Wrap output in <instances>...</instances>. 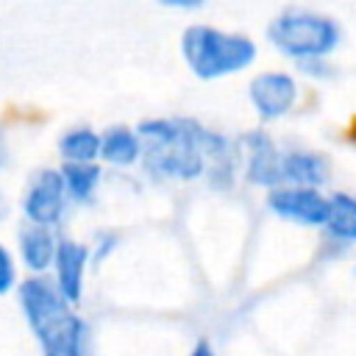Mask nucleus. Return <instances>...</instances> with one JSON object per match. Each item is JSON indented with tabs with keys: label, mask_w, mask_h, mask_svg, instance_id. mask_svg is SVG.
Wrapping results in <instances>:
<instances>
[{
	"label": "nucleus",
	"mask_w": 356,
	"mask_h": 356,
	"mask_svg": "<svg viewBox=\"0 0 356 356\" xmlns=\"http://www.w3.org/2000/svg\"><path fill=\"white\" fill-rule=\"evenodd\" d=\"M17 298L25 323L42 348V356H86L89 328L83 317H78L72 306L61 298L50 278H25L17 286Z\"/></svg>",
	"instance_id": "obj_1"
},
{
	"label": "nucleus",
	"mask_w": 356,
	"mask_h": 356,
	"mask_svg": "<svg viewBox=\"0 0 356 356\" xmlns=\"http://www.w3.org/2000/svg\"><path fill=\"white\" fill-rule=\"evenodd\" d=\"M136 136L147 172L181 181L206 172V131L200 125L189 120H145Z\"/></svg>",
	"instance_id": "obj_2"
},
{
	"label": "nucleus",
	"mask_w": 356,
	"mask_h": 356,
	"mask_svg": "<svg viewBox=\"0 0 356 356\" xmlns=\"http://www.w3.org/2000/svg\"><path fill=\"white\" fill-rule=\"evenodd\" d=\"M186 64L197 78H220L239 72L256 58V44L248 36L222 33L209 25H192L181 36Z\"/></svg>",
	"instance_id": "obj_3"
},
{
	"label": "nucleus",
	"mask_w": 356,
	"mask_h": 356,
	"mask_svg": "<svg viewBox=\"0 0 356 356\" xmlns=\"http://www.w3.org/2000/svg\"><path fill=\"white\" fill-rule=\"evenodd\" d=\"M267 36L281 53L295 56L300 61H312V58H323L325 53L337 47L339 28L334 19L320 17V14L286 11L270 25Z\"/></svg>",
	"instance_id": "obj_4"
},
{
	"label": "nucleus",
	"mask_w": 356,
	"mask_h": 356,
	"mask_svg": "<svg viewBox=\"0 0 356 356\" xmlns=\"http://www.w3.org/2000/svg\"><path fill=\"white\" fill-rule=\"evenodd\" d=\"M67 211V189L61 181L58 170H39L31 175L25 195H22V214L31 225H42V228H53L61 222Z\"/></svg>",
	"instance_id": "obj_5"
},
{
	"label": "nucleus",
	"mask_w": 356,
	"mask_h": 356,
	"mask_svg": "<svg viewBox=\"0 0 356 356\" xmlns=\"http://www.w3.org/2000/svg\"><path fill=\"white\" fill-rule=\"evenodd\" d=\"M267 206L284 220H292L300 225H323L328 200L317 189H309V186H284V189L270 192Z\"/></svg>",
	"instance_id": "obj_6"
},
{
	"label": "nucleus",
	"mask_w": 356,
	"mask_h": 356,
	"mask_svg": "<svg viewBox=\"0 0 356 356\" xmlns=\"http://www.w3.org/2000/svg\"><path fill=\"white\" fill-rule=\"evenodd\" d=\"M89 264V248L75 242V239H58L56 242V256H53V270H56V289L61 298L75 306L83 298V275Z\"/></svg>",
	"instance_id": "obj_7"
},
{
	"label": "nucleus",
	"mask_w": 356,
	"mask_h": 356,
	"mask_svg": "<svg viewBox=\"0 0 356 356\" xmlns=\"http://www.w3.org/2000/svg\"><path fill=\"white\" fill-rule=\"evenodd\" d=\"M298 97V83L286 72H261L250 83V100L264 120L284 117Z\"/></svg>",
	"instance_id": "obj_8"
},
{
	"label": "nucleus",
	"mask_w": 356,
	"mask_h": 356,
	"mask_svg": "<svg viewBox=\"0 0 356 356\" xmlns=\"http://www.w3.org/2000/svg\"><path fill=\"white\" fill-rule=\"evenodd\" d=\"M245 150H248V181L256 186H275L281 181V156L273 139L261 131H253L245 136Z\"/></svg>",
	"instance_id": "obj_9"
},
{
	"label": "nucleus",
	"mask_w": 356,
	"mask_h": 356,
	"mask_svg": "<svg viewBox=\"0 0 356 356\" xmlns=\"http://www.w3.org/2000/svg\"><path fill=\"white\" fill-rule=\"evenodd\" d=\"M17 245H19V259H22V264H25L33 275H42L47 267H53L56 236L50 234V228L25 222V225L19 228V234H17Z\"/></svg>",
	"instance_id": "obj_10"
},
{
	"label": "nucleus",
	"mask_w": 356,
	"mask_h": 356,
	"mask_svg": "<svg viewBox=\"0 0 356 356\" xmlns=\"http://www.w3.org/2000/svg\"><path fill=\"white\" fill-rule=\"evenodd\" d=\"M328 175V161L317 153H289L281 159V181H289L292 186H309L317 189Z\"/></svg>",
	"instance_id": "obj_11"
},
{
	"label": "nucleus",
	"mask_w": 356,
	"mask_h": 356,
	"mask_svg": "<svg viewBox=\"0 0 356 356\" xmlns=\"http://www.w3.org/2000/svg\"><path fill=\"white\" fill-rule=\"evenodd\" d=\"M58 153L64 164H92L100 156V134L86 125L67 128L58 139Z\"/></svg>",
	"instance_id": "obj_12"
},
{
	"label": "nucleus",
	"mask_w": 356,
	"mask_h": 356,
	"mask_svg": "<svg viewBox=\"0 0 356 356\" xmlns=\"http://www.w3.org/2000/svg\"><path fill=\"white\" fill-rule=\"evenodd\" d=\"M323 225H325L331 239L356 242V197H350L345 192H337L334 197H328Z\"/></svg>",
	"instance_id": "obj_13"
},
{
	"label": "nucleus",
	"mask_w": 356,
	"mask_h": 356,
	"mask_svg": "<svg viewBox=\"0 0 356 356\" xmlns=\"http://www.w3.org/2000/svg\"><path fill=\"white\" fill-rule=\"evenodd\" d=\"M100 156L108 161V164H134L139 156H142V145H139V136L125 128V125H114L108 128L103 136H100Z\"/></svg>",
	"instance_id": "obj_14"
},
{
	"label": "nucleus",
	"mask_w": 356,
	"mask_h": 356,
	"mask_svg": "<svg viewBox=\"0 0 356 356\" xmlns=\"http://www.w3.org/2000/svg\"><path fill=\"white\" fill-rule=\"evenodd\" d=\"M58 172H61L67 197H72L78 203L92 200V195H95V189L100 184V167L95 161L92 164H64Z\"/></svg>",
	"instance_id": "obj_15"
},
{
	"label": "nucleus",
	"mask_w": 356,
	"mask_h": 356,
	"mask_svg": "<svg viewBox=\"0 0 356 356\" xmlns=\"http://www.w3.org/2000/svg\"><path fill=\"white\" fill-rule=\"evenodd\" d=\"M17 286V264L6 245H0V298Z\"/></svg>",
	"instance_id": "obj_16"
},
{
	"label": "nucleus",
	"mask_w": 356,
	"mask_h": 356,
	"mask_svg": "<svg viewBox=\"0 0 356 356\" xmlns=\"http://www.w3.org/2000/svg\"><path fill=\"white\" fill-rule=\"evenodd\" d=\"M114 248H117V236H114V234H100L97 242H95V250H89V259L103 261Z\"/></svg>",
	"instance_id": "obj_17"
},
{
	"label": "nucleus",
	"mask_w": 356,
	"mask_h": 356,
	"mask_svg": "<svg viewBox=\"0 0 356 356\" xmlns=\"http://www.w3.org/2000/svg\"><path fill=\"white\" fill-rule=\"evenodd\" d=\"M167 8H200L206 0H159Z\"/></svg>",
	"instance_id": "obj_18"
},
{
	"label": "nucleus",
	"mask_w": 356,
	"mask_h": 356,
	"mask_svg": "<svg viewBox=\"0 0 356 356\" xmlns=\"http://www.w3.org/2000/svg\"><path fill=\"white\" fill-rule=\"evenodd\" d=\"M189 356H217V353H214V348H211V342H209V339H200V342L192 348V353H189Z\"/></svg>",
	"instance_id": "obj_19"
},
{
	"label": "nucleus",
	"mask_w": 356,
	"mask_h": 356,
	"mask_svg": "<svg viewBox=\"0 0 356 356\" xmlns=\"http://www.w3.org/2000/svg\"><path fill=\"white\" fill-rule=\"evenodd\" d=\"M8 211H11V206H8V197H6V192L0 189V222L8 217Z\"/></svg>",
	"instance_id": "obj_20"
},
{
	"label": "nucleus",
	"mask_w": 356,
	"mask_h": 356,
	"mask_svg": "<svg viewBox=\"0 0 356 356\" xmlns=\"http://www.w3.org/2000/svg\"><path fill=\"white\" fill-rule=\"evenodd\" d=\"M6 153H8V150H6V139H3V134H0V167L6 164Z\"/></svg>",
	"instance_id": "obj_21"
}]
</instances>
